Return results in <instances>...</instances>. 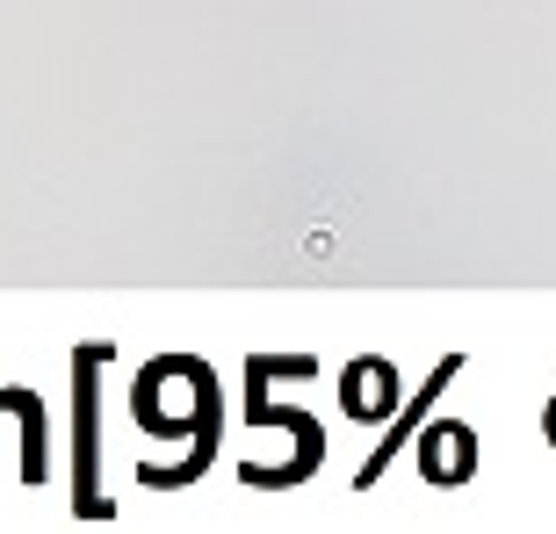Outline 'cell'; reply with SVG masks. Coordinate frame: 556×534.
Returning a JSON list of instances; mask_svg holds the SVG:
<instances>
[{
	"label": "cell",
	"instance_id": "4",
	"mask_svg": "<svg viewBox=\"0 0 556 534\" xmlns=\"http://www.w3.org/2000/svg\"><path fill=\"white\" fill-rule=\"evenodd\" d=\"M340 411H348V419H391L397 411V369L383 354L348 361V376H340Z\"/></svg>",
	"mask_w": 556,
	"mask_h": 534
},
{
	"label": "cell",
	"instance_id": "5",
	"mask_svg": "<svg viewBox=\"0 0 556 534\" xmlns=\"http://www.w3.org/2000/svg\"><path fill=\"white\" fill-rule=\"evenodd\" d=\"M542 441H549V448H556V397H549V405H542Z\"/></svg>",
	"mask_w": 556,
	"mask_h": 534
},
{
	"label": "cell",
	"instance_id": "1",
	"mask_svg": "<svg viewBox=\"0 0 556 534\" xmlns=\"http://www.w3.org/2000/svg\"><path fill=\"white\" fill-rule=\"evenodd\" d=\"M109 369V347L102 340H87L80 354H73V433H80V448H73V513L80 520H109V498H102V476H94V455H102V441H94V376Z\"/></svg>",
	"mask_w": 556,
	"mask_h": 534
},
{
	"label": "cell",
	"instance_id": "2",
	"mask_svg": "<svg viewBox=\"0 0 556 534\" xmlns=\"http://www.w3.org/2000/svg\"><path fill=\"white\" fill-rule=\"evenodd\" d=\"M455 369H463V354H441V361H433V376H427V383H419V397H413V405H397V411H391V433H383V441H376V455H369V462H362V470H354V492H369L376 476L391 470L397 441H405V433H413L419 419H427V405H433V397H441V383H455Z\"/></svg>",
	"mask_w": 556,
	"mask_h": 534
},
{
	"label": "cell",
	"instance_id": "3",
	"mask_svg": "<svg viewBox=\"0 0 556 534\" xmlns=\"http://www.w3.org/2000/svg\"><path fill=\"white\" fill-rule=\"evenodd\" d=\"M419 470H427V484H470L477 476V433L463 419H433L427 441H419Z\"/></svg>",
	"mask_w": 556,
	"mask_h": 534
}]
</instances>
